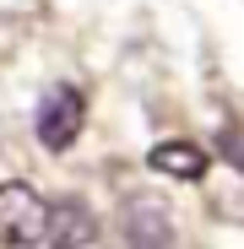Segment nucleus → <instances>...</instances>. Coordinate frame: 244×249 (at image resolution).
Segmentation results:
<instances>
[{
  "instance_id": "obj_5",
  "label": "nucleus",
  "mask_w": 244,
  "mask_h": 249,
  "mask_svg": "<svg viewBox=\"0 0 244 249\" xmlns=\"http://www.w3.org/2000/svg\"><path fill=\"white\" fill-rule=\"evenodd\" d=\"M147 168L163 174V179H179V184H201L206 168H212V157L201 152L195 141H157V146L147 152Z\"/></svg>"
},
{
  "instance_id": "obj_4",
  "label": "nucleus",
  "mask_w": 244,
  "mask_h": 249,
  "mask_svg": "<svg viewBox=\"0 0 244 249\" xmlns=\"http://www.w3.org/2000/svg\"><path fill=\"white\" fill-rule=\"evenodd\" d=\"M93 238H98V217L76 195H65V200H49V222L27 249H87Z\"/></svg>"
},
{
  "instance_id": "obj_2",
  "label": "nucleus",
  "mask_w": 244,
  "mask_h": 249,
  "mask_svg": "<svg viewBox=\"0 0 244 249\" xmlns=\"http://www.w3.org/2000/svg\"><path fill=\"white\" fill-rule=\"evenodd\" d=\"M81 119H87V98H81V87L60 81V87L44 92L33 130H38V141H44L49 152H65V146H76V136H81Z\"/></svg>"
},
{
  "instance_id": "obj_3",
  "label": "nucleus",
  "mask_w": 244,
  "mask_h": 249,
  "mask_svg": "<svg viewBox=\"0 0 244 249\" xmlns=\"http://www.w3.org/2000/svg\"><path fill=\"white\" fill-rule=\"evenodd\" d=\"M119 233L131 249H174V217L157 195H131L119 206Z\"/></svg>"
},
{
  "instance_id": "obj_6",
  "label": "nucleus",
  "mask_w": 244,
  "mask_h": 249,
  "mask_svg": "<svg viewBox=\"0 0 244 249\" xmlns=\"http://www.w3.org/2000/svg\"><path fill=\"white\" fill-rule=\"evenodd\" d=\"M217 152H223V162L244 168V130H239V124H228V130L217 136Z\"/></svg>"
},
{
  "instance_id": "obj_1",
  "label": "nucleus",
  "mask_w": 244,
  "mask_h": 249,
  "mask_svg": "<svg viewBox=\"0 0 244 249\" xmlns=\"http://www.w3.org/2000/svg\"><path fill=\"white\" fill-rule=\"evenodd\" d=\"M44 222H49V200L33 184H22V179L0 184V244L6 249H27L44 233Z\"/></svg>"
}]
</instances>
